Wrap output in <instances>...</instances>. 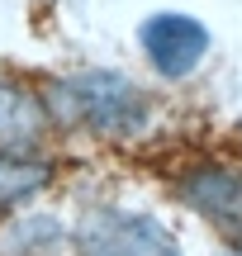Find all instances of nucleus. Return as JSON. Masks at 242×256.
<instances>
[{
	"mask_svg": "<svg viewBox=\"0 0 242 256\" xmlns=\"http://www.w3.org/2000/svg\"><path fill=\"white\" fill-rule=\"evenodd\" d=\"M52 128L43 95L0 76V152H34Z\"/></svg>",
	"mask_w": 242,
	"mask_h": 256,
	"instance_id": "5",
	"label": "nucleus"
},
{
	"mask_svg": "<svg viewBox=\"0 0 242 256\" xmlns=\"http://www.w3.org/2000/svg\"><path fill=\"white\" fill-rule=\"evenodd\" d=\"M72 247L76 256H186L157 214L124 204H90L72 228Z\"/></svg>",
	"mask_w": 242,
	"mask_h": 256,
	"instance_id": "2",
	"label": "nucleus"
},
{
	"mask_svg": "<svg viewBox=\"0 0 242 256\" xmlns=\"http://www.w3.org/2000/svg\"><path fill=\"white\" fill-rule=\"evenodd\" d=\"M228 256H242V247H233V252H228Z\"/></svg>",
	"mask_w": 242,
	"mask_h": 256,
	"instance_id": "8",
	"label": "nucleus"
},
{
	"mask_svg": "<svg viewBox=\"0 0 242 256\" xmlns=\"http://www.w3.org/2000/svg\"><path fill=\"white\" fill-rule=\"evenodd\" d=\"M171 194L228 247H242V162H224V156L186 162L171 176Z\"/></svg>",
	"mask_w": 242,
	"mask_h": 256,
	"instance_id": "3",
	"label": "nucleus"
},
{
	"mask_svg": "<svg viewBox=\"0 0 242 256\" xmlns=\"http://www.w3.org/2000/svg\"><path fill=\"white\" fill-rule=\"evenodd\" d=\"M57 180V166L43 152H0V218L5 214H24L48 185Z\"/></svg>",
	"mask_w": 242,
	"mask_h": 256,
	"instance_id": "7",
	"label": "nucleus"
},
{
	"mask_svg": "<svg viewBox=\"0 0 242 256\" xmlns=\"http://www.w3.org/2000/svg\"><path fill=\"white\" fill-rule=\"evenodd\" d=\"M138 48L142 62L162 76V81H190V76L204 66L209 48V28L195 14H180V10H157L138 24Z\"/></svg>",
	"mask_w": 242,
	"mask_h": 256,
	"instance_id": "4",
	"label": "nucleus"
},
{
	"mask_svg": "<svg viewBox=\"0 0 242 256\" xmlns=\"http://www.w3.org/2000/svg\"><path fill=\"white\" fill-rule=\"evenodd\" d=\"M66 247H72V228L43 209L10 214V223L0 228V256H62Z\"/></svg>",
	"mask_w": 242,
	"mask_h": 256,
	"instance_id": "6",
	"label": "nucleus"
},
{
	"mask_svg": "<svg viewBox=\"0 0 242 256\" xmlns=\"http://www.w3.org/2000/svg\"><path fill=\"white\" fill-rule=\"evenodd\" d=\"M43 104L52 114V128H72V133H90L100 142H133L152 128V100L128 81L124 72H100L86 66L43 90Z\"/></svg>",
	"mask_w": 242,
	"mask_h": 256,
	"instance_id": "1",
	"label": "nucleus"
}]
</instances>
